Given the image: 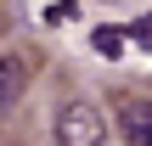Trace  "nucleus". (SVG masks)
I'll list each match as a JSON object with an SVG mask.
<instances>
[{
    "mask_svg": "<svg viewBox=\"0 0 152 146\" xmlns=\"http://www.w3.org/2000/svg\"><path fill=\"white\" fill-rule=\"evenodd\" d=\"M51 135H56V146H96L102 135H107V118H102V107H96V101L73 96V101H62V113H56Z\"/></svg>",
    "mask_w": 152,
    "mask_h": 146,
    "instance_id": "obj_1",
    "label": "nucleus"
},
{
    "mask_svg": "<svg viewBox=\"0 0 152 146\" xmlns=\"http://www.w3.org/2000/svg\"><path fill=\"white\" fill-rule=\"evenodd\" d=\"M113 129L130 146H152V101L147 96H124V101L113 107Z\"/></svg>",
    "mask_w": 152,
    "mask_h": 146,
    "instance_id": "obj_2",
    "label": "nucleus"
},
{
    "mask_svg": "<svg viewBox=\"0 0 152 146\" xmlns=\"http://www.w3.org/2000/svg\"><path fill=\"white\" fill-rule=\"evenodd\" d=\"M17 96H23V62L17 51H6L0 56V107H17Z\"/></svg>",
    "mask_w": 152,
    "mask_h": 146,
    "instance_id": "obj_3",
    "label": "nucleus"
},
{
    "mask_svg": "<svg viewBox=\"0 0 152 146\" xmlns=\"http://www.w3.org/2000/svg\"><path fill=\"white\" fill-rule=\"evenodd\" d=\"M124 39H130L124 28H96V34H90L96 56H107V62H118V56H124Z\"/></svg>",
    "mask_w": 152,
    "mask_h": 146,
    "instance_id": "obj_4",
    "label": "nucleus"
},
{
    "mask_svg": "<svg viewBox=\"0 0 152 146\" xmlns=\"http://www.w3.org/2000/svg\"><path fill=\"white\" fill-rule=\"evenodd\" d=\"M96 6H118V0H96Z\"/></svg>",
    "mask_w": 152,
    "mask_h": 146,
    "instance_id": "obj_5",
    "label": "nucleus"
}]
</instances>
